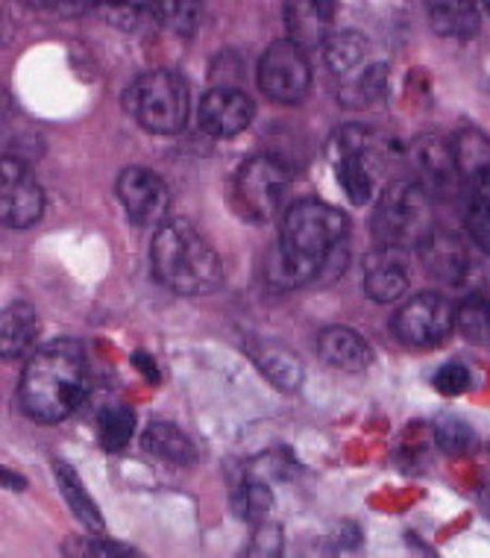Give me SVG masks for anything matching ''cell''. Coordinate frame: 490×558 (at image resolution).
<instances>
[{
  "label": "cell",
  "mask_w": 490,
  "mask_h": 558,
  "mask_svg": "<svg viewBox=\"0 0 490 558\" xmlns=\"http://www.w3.org/2000/svg\"><path fill=\"white\" fill-rule=\"evenodd\" d=\"M259 88L270 100L294 107L311 88V65L297 41H273L259 62Z\"/></svg>",
  "instance_id": "obj_9"
},
{
  "label": "cell",
  "mask_w": 490,
  "mask_h": 558,
  "mask_svg": "<svg viewBox=\"0 0 490 558\" xmlns=\"http://www.w3.org/2000/svg\"><path fill=\"white\" fill-rule=\"evenodd\" d=\"M142 447L147 452H154L156 459L162 462L180 464V468H188L197 459V450H194V441L180 429V426L164 424V421H156V424L147 426V433L142 435Z\"/></svg>",
  "instance_id": "obj_21"
},
{
  "label": "cell",
  "mask_w": 490,
  "mask_h": 558,
  "mask_svg": "<svg viewBox=\"0 0 490 558\" xmlns=\"http://www.w3.org/2000/svg\"><path fill=\"white\" fill-rule=\"evenodd\" d=\"M452 150H455V162L462 168V177L467 180L490 168V138L481 135L479 130H462L452 138Z\"/></svg>",
  "instance_id": "obj_28"
},
{
  "label": "cell",
  "mask_w": 490,
  "mask_h": 558,
  "mask_svg": "<svg viewBox=\"0 0 490 558\" xmlns=\"http://www.w3.org/2000/svg\"><path fill=\"white\" fill-rule=\"evenodd\" d=\"M270 509H273V494H270V488L265 482H244L238 488V494H235V511H238L244 520H265Z\"/></svg>",
  "instance_id": "obj_31"
},
{
  "label": "cell",
  "mask_w": 490,
  "mask_h": 558,
  "mask_svg": "<svg viewBox=\"0 0 490 558\" xmlns=\"http://www.w3.org/2000/svg\"><path fill=\"white\" fill-rule=\"evenodd\" d=\"M135 433V412L130 405H107L97 417V441L107 452L124 450Z\"/></svg>",
  "instance_id": "obj_27"
},
{
  "label": "cell",
  "mask_w": 490,
  "mask_h": 558,
  "mask_svg": "<svg viewBox=\"0 0 490 558\" xmlns=\"http://www.w3.org/2000/svg\"><path fill=\"white\" fill-rule=\"evenodd\" d=\"M250 356L261 374L282 391H297L303 386V362L289 347L277 344V341H256L250 344Z\"/></svg>",
  "instance_id": "obj_19"
},
{
  "label": "cell",
  "mask_w": 490,
  "mask_h": 558,
  "mask_svg": "<svg viewBox=\"0 0 490 558\" xmlns=\"http://www.w3.org/2000/svg\"><path fill=\"white\" fill-rule=\"evenodd\" d=\"M485 7H488V12H490V0H485Z\"/></svg>",
  "instance_id": "obj_38"
},
{
  "label": "cell",
  "mask_w": 490,
  "mask_h": 558,
  "mask_svg": "<svg viewBox=\"0 0 490 558\" xmlns=\"http://www.w3.org/2000/svg\"><path fill=\"white\" fill-rule=\"evenodd\" d=\"M39 332V318H36V308L15 300L10 306L3 308L0 315V356L3 359H19L24 356L33 344V338Z\"/></svg>",
  "instance_id": "obj_20"
},
{
  "label": "cell",
  "mask_w": 490,
  "mask_h": 558,
  "mask_svg": "<svg viewBox=\"0 0 490 558\" xmlns=\"http://www.w3.org/2000/svg\"><path fill=\"white\" fill-rule=\"evenodd\" d=\"M329 159L346 201L365 206L376 192V135L367 126H341L329 142Z\"/></svg>",
  "instance_id": "obj_6"
},
{
  "label": "cell",
  "mask_w": 490,
  "mask_h": 558,
  "mask_svg": "<svg viewBox=\"0 0 490 558\" xmlns=\"http://www.w3.org/2000/svg\"><path fill=\"white\" fill-rule=\"evenodd\" d=\"M346 215L323 201L291 203L282 218L277 247L268 253L265 274L277 289H299L311 279L338 274L335 259H346Z\"/></svg>",
  "instance_id": "obj_1"
},
{
  "label": "cell",
  "mask_w": 490,
  "mask_h": 558,
  "mask_svg": "<svg viewBox=\"0 0 490 558\" xmlns=\"http://www.w3.org/2000/svg\"><path fill=\"white\" fill-rule=\"evenodd\" d=\"M100 12L112 27L135 33L150 21H159V0H103Z\"/></svg>",
  "instance_id": "obj_26"
},
{
  "label": "cell",
  "mask_w": 490,
  "mask_h": 558,
  "mask_svg": "<svg viewBox=\"0 0 490 558\" xmlns=\"http://www.w3.org/2000/svg\"><path fill=\"white\" fill-rule=\"evenodd\" d=\"M118 197L124 203L130 221L138 227H162L171 209V192L164 180L142 165H133L118 177Z\"/></svg>",
  "instance_id": "obj_11"
},
{
  "label": "cell",
  "mask_w": 490,
  "mask_h": 558,
  "mask_svg": "<svg viewBox=\"0 0 490 558\" xmlns=\"http://www.w3.org/2000/svg\"><path fill=\"white\" fill-rule=\"evenodd\" d=\"M45 213V194L36 173L15 156H3L0 168V215L10 230L33 227Z\"/></svg>",
  "instance_id": "obj_10"
},
{
  "label": "cell",
  "mask_w": 490,
  "mask_h": 558,
  "mask_svg": "<svg viewBox=\"0 0 490 558\" xmlns=\"http://www.w3.org/2000/svg\"><path fill=\"white\" fill-rule=\"evenodd\" d=\"M253 100L241 88L218 86L206 92L197 107V121L215 138H232L244 133L253 121Z\"/></svg>",
  "instance_id": "obj_13"
},
{
  "label": "cell",
  "mask_w": 490,
  "mask_h": 558,
  "mask_svg": "<svg viewBox=\"0 0 490 558\" xmlns=\"http://www.w3.org/2000/svg\"><path fill=\"white\" fill-rule=\"evenodd\" d=\"M53 473H57L59 492L65 497L68 509L83 520V526H88L91 532L103 530V514L97 509V502L91 500V494L86 492V485H83V480L77 476V471L68 468L65 462H53Z\"/></svg>",
  "instance_id": "obj_23"
},
{
  "label": "cell",
  "mask_w": 490,
  "mask_h": 558,
  "mask_svg": "<svg viewBox=\"0 0 490 558\" xmlns=\"http://www.w3.org/2000/svg\"><path fill=\"white\" fill-rule=\"evenodd\" d=\"M384 88H388V65L370 62L356 77L341 80V104L353 109L373 107L384 97Z\"/></svg>",
  "instance_id": "obj_25"
},
{
  "label": "cell",
  "mask_w": 490,
  "mask_h": 558,
  "mask_svg": "<svg viewBox=\"0 0 490 558\" xmlns=\"http://www.w3.org/2000/svg\"><path fill=\"white\" fill-rule=\"evenodd\" d=\"M285 547V535H282V526L277 523H261L256 535H253L250 547H247V556H261V558H273L282 553Z\"/></svg>",
  "instance_id": "obj_34"
},
{
  "label": "cell",
  "mask_w": 490,
  "mask_h": 558,
  "mask_svg": "<svg viewBox=\"0 0 490 558\" xmlns=\"http://www.w3.org/2000/svg\"><path fill=\"white\" fill-rule=\"evenodd\" d=\"M335 10L338 0H285L282 15H285L289 39L297 41L303 50L327 45Z\"/></svg>",
  "instance_id": "obj_14"
},
{
  "label": "cell",
  "mask_w": 490,
  "mask_h": 558,
  "mask_svg": "<svg viewBox=\"0 0 490 558\" xmlns=\"http://www.w3.org/2000/svg\"><path fill=\"white\" fill-rule=\"evenodd\" d=\"M432 383L443 397H458L473 386V374L470 367H464L462 362H450V365H443L441 371L434 374Z\"/></svg>",
  "instance_id": "obj_33"
},
{
  "label": "cell",
  "mask_w": 490,
  "mask_h": 558,
  "mask_svg": "<svg viewBox=\"0 0 490 558\" xmlns=\"http://www.w3.org/2000/svg\"><path fill=\"white\" fill-rule=\"evenodd\" d=\"M318 353L329 367L346 371V374H362L373 362V350L365 338L350 327H327L318 336Z\"/></svg>",
  "instance_id": "obj_17"
},
{
  "label": "cell",
  "mask_w": 490,
  "mask_h": 558,
  "mask_svg": "<svg viewBox=\"0 0 490 558\" xmlns=\"http://www.w3.org/2000/svg\"><path fill=\"white\" fill-rule=\"evenodd\" d=\"M74 553H79V556H135V549L124 547V544H112L107 538L79 541Z\"/></svg>",
  "instance_id": "obj_36"
},
{
  "label": "cell",
  "mask_w": 490,
  "mask_h": 558,
  "mask_svg": "<svg viewBox=\"0 0 490 558\" xmlns=\"http://www.w3.org/2000/svg\"><path fill=\"white\" fill-rule=\"evenodd\" d=\"M126 112L154 135H173L188 124V86L176 71H147L124 92Z\"/></svg>",
  "instance_id": "obj_4"
},
{
  "label": "cell",
  "mask_w": 490,
  "mask_h": 558,
  "mask_svg": "<svg viewBox=\"0 0 490 558\" xmlns=\"http://www.w3.org/2000/svg\"><path fill=\"white\" fill-rule=\"evenodd\" d=\"M408 159H412L414 173H417V183L424 185L429 194L452 197V194L458 192L462 168L455 162L452 142H446L441 135H420L408 147Z\"/></svg>",
  "instance_id": "obj_12"
},
{
  "label": "cell",
  "mask_w": 490,
  "mask_h": 558,
  "mask_svg": "<svg viewBox=\"0 0 490 558\" xmlns=\"http://www.w3.org/2000/svg\"><path fill=\"white\" fill-rule=\"evenodd\" d=\"M291 173L285 165L273 156H253L244 162L235 180L241 209L253 221H270L282 209L285 194H289Z\"/></svg>",
  "instance_id": "obj_8"
},
{
  "label": "cell",
  "mask_w": 490,
  "mask_h": 558,
  "mask_svg": "<svg viewBox=\"0 0 490 558\" xmlns=\"http://www.w3.org/2000/svg\"><path fill=\"white\" fill-rule=\"evenodd\" d=\"M133 362H135V367H138V371H142L145 376H150L154 383L159 379V367H156V362L147 356V353H142V350H138V353L133 356Z\"/></svg>",
  "instance_id": "obj_37"
},
{
  "label": "cell",
  "mask_w": 490,
  "mask_h": 558,
  "mask_svg": "<svg viewBox=\"0 0 490 558\" xmlns=\"http://www.w3.org/2000/svg\"><path fill=\"white\" fill-rule=\"evenodd\" d=\"M455 329L470 344H490V298L470 294L462 306L455 308Z\"/></svg>",
  "instance_id": "obj_29"
},
{
  "label": "cell",
  "mask_w": 490,
  "mask_h": 558,
  "mask_svg": "<svg viewBox=\"0 0 490 558\" xmlns=\"http://www.w3.org/2000/svg\"><path fill=\"white\" fill-rule=\"evenodd\" d=\"M434 441L443 452L462 456V452H470L476 447V433L458 417H441L434 426Z\"/></svg>",
  "instance_id": "obj_32"
},
{
  "label": "cell",
  "mask_w": 490,
  "mask_h": 558,
  "mask_svg": "<svg viewBox=\"0 0 490 558\" xmlns=\"http://www.w3.org/2000/svg\"><path fill=\"white\" fill-rule=\"evenodd\" d=\"M203 0H159V21L176 36H192L200 24Z\"/></svg>",
  "instance_id": "obj_30"
},
{
  "label": "cell",
  "mask_w": 490,
  "mask_h": 558,
  "mask_svg": "<svg viewBox=\"0 0 490 558\" xmlns=\"http://www.w3.org/2000/svg\"><path fill=\"white\" fill-rule=\"evenodd\" d=\"M420 251H424L426 256V268L432 270L438 279L450 282V286H464V282H470L476 265H473L467 247H464L455 235L432 232V235L420 244Z\"/></svg>",
  "instance_id": "obj_16"
},
{
  "label": "cell",
  "mask_w": 490,
  "mask_h": 558,
  "mask_svg": "<svg viewBox=\"0 0 490 558\" xmlns=\"http://www.w3.org/2000/svg\"><path fill=\"white\" fill-rule=\"evenodd\" d=\"M464 223L470 239L481 251L490 253V168L470 180V194H467V209H464Z\"/></svg>",
  "instance_id": "obj_24"
},
{
  "label": "cell",
  "mask_w": 490,
  "mask_h": 558,
  "mask_svg": "<svg viewBox=\"0 0 490 558\" xmlns=\"http://www.w3.org/2000/svg\"><path fill=\"white\" fill-rule=\"evenodd\" d=\"M432 194L420 183H391L382 192L370 218L373 235L388 247H420L432 235Z\"/></svg>",
  "instance_id": "obj_5"
},
{
  "label": "cell",
  "mask_w": 490,
  "mask_h": 558,
  "mask_svg": "<svg viewBox=\"0 0 490 558\" xmlns=\"http://www.w3.org/2000/svg\"><path fill=\"white\" fill-rule=\"evenodd\" d=\"M29 7H36V10H48L57 12V15H79V12H88L100 7L103 0H24Z\"/></svg>",
  "instance_id": "obj_35"
},
{
  "label": "cell",
  "mask_w": 490,
  "mask_h": 558,
  "mask_svg": "<svg viewBox=\"0 0 490 558\" xmlns=\"http://www.w3.org/2000/svg\"><path fill=\"white\" fill-rule=\"evenodd\" d=\"M365 291L376 303H394L408 291V262L405 251L382 244L365 259Z\"/></svg>",
  "instance_id": "obj_15"
},
{
  "label": "cell",
  "mask_w": 490,
  "mask_h": 558,
  "mask_svg": "<svg viewBox=\"0 0 490 558\" xmlns=\"http://www.w3.org/2000/svg\"><path fill=\"white\" fill-rule=\"evenodd\" d=\"M327 65L329 71L341 80L356 77L358 71H365L367 68V39L362 33H353V29H346V33H335V36H329L327 39Z\"/></svg>",
  "instance_id": "obj_22"
},
{
  "label": "cell",
  "mask_w": 490,
  "mask_h": 558,
  "mask_svg": "<svg viewBox=\"0 0 490 558\" xmlns=\"http://www.w3.org/2000/svg\"><path fill=\"white\" fill-rule=\"evenodd\" d=\"M88 395V362L79 341L59 338L29 356L21 376V409L36 424H59Z\"/></svg>",
  "instance_id": "obj_2"
},
{
  "label": "cell",
  "mask_w": 490,
  "mask_h": 558,
  "mask_svg": "<svg viewBox=\"0 0 490 558\" xmlns=\"http://www.w3.org/2000/svg\"><path fill=\"white\" fill-rule=\"evenodd\" d=\"M154 277L183 298H200L221 286V256L188 221H164L150 247Z\"/></svg>",
  "instance_id": "obj_3"
},
{
  "label": "cell",
  "mask_w": 490,
  "mask_h": 558,
  "mask_svg": "<svg viewBox=\"0 0 490 558\" xmlns=\"http://www.w3.org/2000/svg\"><path fill=\"white\" fill-rule=\"evenodd\" d=\"M394 336L405 347L414 350H429L443 344L455 329V308L450 300L438 291H420L412 300H405L394 315Z\"/></svg>",
  "instance_id": "obj_7"
},
{
  "label": "cell",
  "mask_w": 490,
  "mask_h": 558,
  "mask_svg": "<svg viewBox=\"0 0 490 558\" xmlns=\"http://www.w3.org/2000/svg\"><path fill=\"white\" fill-rule=\"evenodd\" d=\"M429 24L443 39H473L479 33L476 0H426Z\"/></svg>",
  "instance_id": "obj_18"
}]
</instances>
